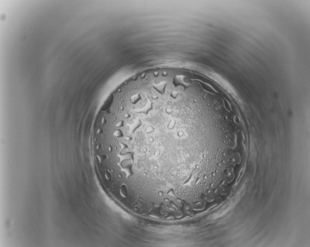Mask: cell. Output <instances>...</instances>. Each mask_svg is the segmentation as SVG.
Here are the masks:
<instances>
[{"mask_svg":"<svg viewBox=\"0 0 310 247\" xmlns=\"http://www.w3.org/2000/svg\"><path fill=\"white\" fill-rule=\"evenodd\" d=\"M123 149L148 208L191 214L214 189L223 156L216 101L191 76L137 84L123 123Z\"/></svg>","mask_w":310,"mask_h":247,"instance_id":"6da1fadb","label":"cell"}]
</instances>
